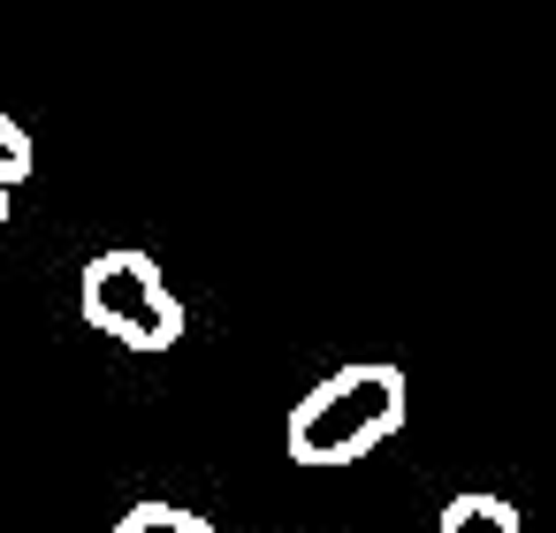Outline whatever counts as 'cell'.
Segmentation results:
<instances>
[{"mask_svg":"<svg viewBox=\"0 0 556 533\" xmlns=\"http://www.w3.org/2000/svg\"><path fill=\"white\" fill-rule=\"evenodd\" d=\"M115 533H222V525L199 518V510H184V503H130L115 518Z\"/></svg>","mask_w":556,"mask_h":533,"instance_id":"4","label":"cell"},{"mask_svg":"<svg viewBox=\"0 0 556 533\" xmlns=\"http://www.w3.org/2000/svg\"><path fill=\"white\" fill-rule=\"evenodd\" d=\"M31 130L16 123V115H0V229H9V199H16V183L31 176Z\"/></svg>","mask_w":556,"mask_h":533,"instance_id":"5","label":"cell"},{"mask_svg":"<svg viewBox=\"0 0 556 533\" xmlns=\"http://www.w3.org/2000/svg\"><path fill=\"white\" fill-rule=\"evenodd\" d=\"M77 305L85 320L123 343V351H168L184 335V297L168 290L161 259L138 252V244H115V252H92L85 275H77Z\"/></svg>","mask_w":556,"mask_h":533,"instance_id":"2","label":"cell"},{"mask_svg":"<svg viewBox=\"0 0 556 533\" xmlns=\"http://www.w3.org/2000/svg\"><path fill=\"white\" fill-rule=\"evenodd\" d=\"M442 533H518V510L488 487H465V495L442 503Z\"/></svg>","mask_w":556,"mask_h":533,"instance_id":"3","label":"cell"},{"mask_svg":"<svg viewBox=\"0 0 556 533\" xmlns=\"http://www.w3.org/2000/svg\"><path fill=\"white\" fill-rule=\"evenodd\" d=\"M412 411V381L381 358L336 366L298 411H290V457L298 465H358L374 457Z\"/></svg>","mask_w":556,"mask_h":533,"instance_id":"1","label":"cell"}]
</instances>
